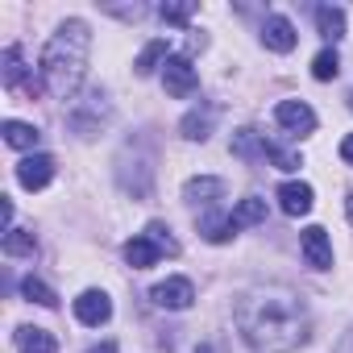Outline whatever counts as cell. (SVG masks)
<instances>
[{
	"label": "cell",
	"instance_id": "cell-1",
	"mask_svg": "<svg viewBox=\"0 0 353 353\" xmlns=\"http://www.w3.org/2000/svg\"><path fill=\"white\" fill-rule=\"evenodd\" d=\"M237 328L254 353H295L312 336V316L291 287H254L233 307Z\"/></svg>",
	"mask_w": 353,
	"mask_h": 353
},
{
	"label": "cell",
	"instance_id": "cell-2",
	"mask_svg": "<svg viewBox=\"0 0 353 353\" xmlns=\"http://www.w3.org/2000/svg\"><path fill=\"white\" fill-rule=\"evenodd\" d=\"M88 54H92L88 21H79V17L63 21L42 50V88L54 100H75V92L88 75Z\"/></svg>",
	"mask_w": 353,
	"mask_h": 353
},
{
	"label": "cell",
	"instance_id": "cell-3",
	"mask_svg": "<svg viewBox=\"0 0 353 353\" xmlns=\"http://www.w3.org/2000/svg\"><path fill=\"white\" fill-rule=\"evenodd\" d=\"M108 117H112V104H108V96L96 88V92H88L83 100H75V108L67 112V125H71L79 137H96L100 125H108Z\"/></svg>",
	"mask_w": 353,
	"mask_h": 353
},
{
	"label": "cell",
	"instance_id": "cell-4",
	"mask_svg": "<svg viewBox=\"0 0 353 353\" xmlns=\"http://www.w3.org/2000/svg\"><path fill=\"white\" fill-rule=\"evenodd\" d=\"M162 88H166V96H174V100H188V96L200 92V75H196V67H192L188 54H170V59L162 63Z\"/></svg>",
	"mask_w": 353,
	"mask_h": 353
},
{
	"label": "cell",
	"instance_id": "cell-5",
	"mask_svg": "<svg viewBox=\"0 0 353 353\" xmlns=\"http://www.w3.org/2000/svg\"><path fill=\"white\" fill-rule=\"evenodd\" d=\"M0 79H5L9 92H21V96H38V79L26 71V59H21V46H9L5 59H0Z\"/></svg>",
	"mask_w": 353,
	"mask_h": 353
},
{
	"label": "cell",
	"instance_id": "cell-6",
	"mask_svg": "<svg viewBox=\"0 0 353 353\" xmlns=\"http://www.w3.org/2000/svg\"><path fill=\"white\" fill-rule=\"evenodd\" d=\"M150 299H154V307H166V312H183V307H192V299H196V287H192V279H166V283H158L154 291H150Z\"/></svg>",
	"mask_w": 353,
	"mask_h": 353
},
{
	"label": "cell",
	"instance_id": "cell-7",
	"mask_svg": "<svg viewBox=\"0 0 353 353\" xmlns=\"http://www.w3.org/2000/svg\"><path fill=\"white\" fill-rule=\"evenodd\" d=\"M50 179H54V158H50V154H30V158L17 162V183H21V188L42 192Z\"/></svg>",
	"mask_w": 353,
	"mask_h": 353
},
{
	"label": "cell",
	"instance_id": "cell-8",
	"mask_svg": "<svg viewBox=\"0 0 353 353\" xmlns=\"http://www.w3.org/2000/svg\"><path fill=\"white\" fill-rule=\"evenodd\" d=\"M274 121H279L287 133H295V137H307V133L316 129V112H312L303 100H283V104L274 108Z\"/></svg>",
	"mask_w": 353,
	"mask_h": 353
},
{
	"label": "cell",
	"instance_id": "cell-9",
	"mask_svg": "<svg viewBox=\"0 0 353 353\" xmlns=\"http://www.w3.org/2000/svg\"><path fill=\"white\" fill-rule=\"evenodd\" d=\"M299 250H303V262H307L312 270H328V266H332V241H328V233H324L320 225L303 229Z\"/></svg>",
	"mask_w": 353,
	"mask_h": 353
},
{
	"label": "cell",
	"instance_id": "cell-10",
	"mask_svg": "<svg viewBox=\"0 0 353 353\" xmlns=\"http://www.w3.org/2000/svg\"><path fill=\"white\" fill-rule=\"evenodd\" d=\"M108 316H112V299H108L104 291H83V295L75 299V320H79V324L100 328V324H108Z\"/></svg>",
	"mask_w": 353,
	"mask_h": 353
},
{
	"label": "cell",
	"instance_id": "cell-11",
	"mask_svg": "<svg viewBox=\"0 0 353 353\" xmlns=\"http://www.w3.org/2000/svg\"><path fill=\"white\" fill-rule=\"evenodd\" d=\"M295 42H299V34H295V26L287 21V17H266L262 21V46L266 50H279V54H291L295 50Z\"/></svg>",
	"mask_w": 353,
	"mask_h": 353
},
{
	"label": "cell",
	"instance_id": "cell-12",
	"mask_svg": "<svg viewBox=\"0 0 353 353\" xmlns=\"http://www.w3.org/2000/svg\"><path fill=\"white\" fill-rule=\"evenodd\" d=\"M212 125H216V108H212V104H196V108L183 117L179 133H183L188 141H208V137H212Z\"/></svg>",
	"mask_w": 353,
	"mask_h": 353
},
{
	"label": "cell",
	"instance_id": "cell-13",
	"mask_svg": "<svg viewBox=\"0 0 353 353\" xmlns=\"http://www.w3.org/2000/svg\"><path fill=\"white\" fill-rule=\"evenodd\" d=\"M312 204H316V200H312V188H307V183H295V179H291V183L279 188V208H283L287 216H307Z\"/></svg>",
	"mask_w": 353,
	"mask_h": 353
},
{
	"label": "cell",
	"instance_id": "cell-14",
	"mask_svg": "<svg viewBox=\"0 0 353 353\" xmlns=\"http://www.w3.org/2000/svg\"><path fill=\"white\" fill-rule=\"evenodd\" d=\"M225 196V183L221 179H212V174H200V179H188V188H183V200L188 204H204V208H212L216 200Z\"/></svg>",
	"mask_w": 353,
	"mask_h": 353
},
{
	"label": "cell",
	"instance_id": "cell-15",
	"mask_svg": "<svg viewBox=\"0 0 353 353\" xmlns=\"http://www.w3.org/2000/svg\"><path fill=\"white\" fill-rule=\"evenodd\" d=\"M158 258H162V250H158V245H154L145 233H137L133 241H125V262H129L133 270H150Z\"/></svg>",
	"mask_w": 353,
	"mask_h": 353
},
{
	"label": "cell",
	"instance_id": "cell-16",
	"mask_svg": "<svg viewBox=\"0 0 353 353\" xmlns=\"http://www.w3.org/2000/svg\"><path fill=\"white\" fill-rule=\"evenodd\" d=\"M17 353H59V341L46 328H17Z\"/></svg>",
	"mask_w": 353,
	"mask_h": 353
},
{
	"label": "cell",
	"instance_id": "cell-17",
	"mask_svg": "<svg viewBox=\"0 0 353 353\" xmlns=\"http://www.w3.org/2000/svg\"><path fill=\"white\" fill-rule=\"evenodd\" d=\"M200 233H204V241H212V245H225V241H233L237 237V225H233V216H204L200 221Z\"/></svg>",
	"mask_w": 353,
	"mask_h": 353
},
{
	"label": "cell",
	"instance_id": "cell-18",
	"mask_svg": "<svg viewBox=\"0 0 353 353\" xmlns=\"http://www.w3.org/2000/svg\"><path fill=\"white\" fill-rule=\"evenodd\" d=\"M233 154L254 162V158H266V154H270V145H266L254 129H237V133H233Z\"/></svg>",
	"mask_w": 353,
	"mask_h": 353
},
{
	"label": "cell",
	"instance_id": "cell-19",
	"mask_svg": "<svg viewBox=\"0 0 353 353\" xmlns=\"http://www.w3.org/2000/svg\"><path fill=\"white\" fill-rule=\"evenodd\" d=\"M229 216H233V225H237V229L262 225V221H266V200H258V196H245V200H241V204H237Z\"/></svg>",
	"mask_w": 353,
	"mask_h": 353
},
{
	"label": "cell",
	"instance_id": "cell-20",
	"mask_svg": "<svg viewBox=\"0 0 353 353\" xmlns=\"http://www.w3.org/2000/svg\"><path fill=\"white\" fill-rule=\"evenodd\" d=\"M316 26H320V38H328V42L345 38V13L332 9V5H320L316 9Z\"/></svg>",
	"mask_w": 353,
	"mask_h": 353
},
{
	"label": "cell",
	"instance_id": "cell-21",
	"mask_svg": "<svg viewBox=\"0 0 353 353\" xmlns=\"http://www.w3.org/2000/svg\"><path fill=\"white\" fill-rule=\"evenodd\" d=\"M38 129L34 125H26V121H5V141L13 145V150H34L38 145Z\"/></svg>",
	"mask_w": 353,
	"mask_h": 353
},
{
	"label": "cell",
	"instance_id": "cell-22",
	"mask_svg": "<svg viewBox=\"0 0 353 353\" xmlns=\"http://www.w3.org/2000/svg\"><path fill=\"white\" fill-rule=\"evenodd\" d=\"M5 254H9V258H34V254H38L34 233H26V229H9V233H5Z\"/></svg>",
	"mask_w": 353,
	"mask_h": 353
},
{
	"label": "cell",
	"instance_id": "cell-23",
	"mask_svg": "<svg viewBox=\"0 0 353 353\" xmlns=\"http://www.w3.org/2000/svg\"><path fill=\"white\" fill-rule=\"evenodd\" d=\"M166 59H170V54H166V42H162V38H154V42H150V46L137 54L133 71H137V75H150V71H154V67H162Z\"/></svg>",
	"mask_w": 353,
	"mask_h": 353
},
{
	"label": "cell",
	"instance_id": "cell-24",
	"mask_svg": "<svg viewBox=\"0 0 353 353\" xmlns=\"http://www.w3.org/2000/svg\"><path fill=\"white\" fill-rule=\"evenodd\" d=\"M21 295H26L30 303H42V307H59V295H54V291L42 283V279H34V274L21 283Z\"/></svg>",
	"mask_w": 353,
	"mask_h": 353
},
{
	"label": "cell",
	"instance_id": "cell-25",
	"mask_svg": "<svg viewBox=\"0 0 353 353\" xmlns=\"http://www.w3.org/2000/svg\"><path fill=\"white\" fill-rule=\"evenodd\" d=\"M336 71H341V59H336V50H320V54L312 59V75H316L320 83L336 79Z\"/></svg>",
	"mask_w": 353,
	"mask_h": 353
},
{
	"label": "cell",
	"instance_id": "cell-26",
	"mask_svg": "<svg viewBox=\"0 0 353 353\" xmlns=\"http://www.w3.org/2000/svg\"><path fill=\"white\" fill-rule=\"evenodd\" d=\"M145 237H150V241H154V245H158L162 254H170V258L179 254V241L170 237V229H166L162 221H150V225H145Z\"/></svg>",
	"mask_w": 353,
	"mask_h": 353
},
{
	"label": "cell",
	"instance_id": "cell-27",
	"mask_svg": "<svg viewBox=\"0 0 353 353\" xmlns=\"http://www.w3.org/2000/svg\"><path fill=\"white\" fill-rule=\"evenodd\" d=\"M158 13H162V21H170V26H188L192 13H196V5H188V0H166Z\"/></svg>",
	"mask_w": 353,
	"mask_h": 353
},
{
	"label": "cell",
	"instance_id": "cell-28",
	"mask_svg": "<svg viewBox=\"0 0 353 353\" xmlns=\"http://www.w3.org/2000/svg\"><path fill=\"white\" fill-rule=\"evenodd\" d=\"M266 158H270L279 170H295V166H299V158H295V154H287V150H274V145H270V154H266Z\"/></svg>",
	"mask_w": 353,
	"mask_h": 353
},
{
	"label": "cell",
	"instance_id": "cell-29",
	"mask_svg": "<svg viewBox=\"0 0 353 353\" xmlns=\"http://www.w3.org/2000/svg\"><path fill=\"white\" fill-rule=\"evenodd\" d=\"M341 158H345V162H349V166H353V133H349V137H345V141H341Z\"/></svg>",
	"mask_w": 353,
	"mask_h": 353
},
{
	"label": "cell",
	"instance_id": "cell-30",
	"mask_svg": "<svg viewBox=\"0 0 353 353\" xmlns=\"http://www.w3.org/2000/svg\"><path fill=\"white\" fill-rule=\"evenodd\" d=\"M88 353H117V341H100V345H92Z\"/></svg>",
	"mask_w": 353,
	"mask_h": 353
},
{
	"label": "cell",
	"instance_id": "cell-31",
	"mask_svg": "<svg viewBox=\"0 0 353 353\" xmlns=\"http://www.w3.org/2000/svg\"><path fill=\"white\" fill-rule=\"evenodd\" d=\"M341 353H353V332L345 336V345H341Z\"/></svg>",
	"mask_w": 353,
	"mask_h": 353
},
{
	"label": "cell",
	"instance_id": "cell-32",
	"mask_svg": "<svg viewBox=\"0 0 353 353\" xmlns=\"http://www.w3.org/2000/svg\"><path fill=\"white\" fill-rule=\"evenodd\" d=\"M345 212H349V225H353V196L345 200Z\"/></svg>",
	"mask_w": 353,
	"mask_h": 353
},
{
	"label": "cell",
	"instance_id": "cell-33",
	"mask_svg": "<svg viewBox=\"0 0 353 353\" xmlns=\"http://www.w3.org/2000/svg\"><path fill=\"white\" fill-rule=\"evenodd\" d=\"M196 353H216V349H212V345H200V349H196Z\"/></svg>",
	"mask_w": 353,
	"mask_h": 353
}]
</instances>
